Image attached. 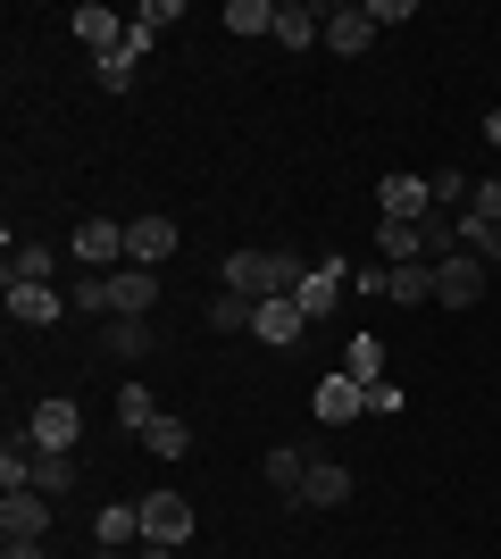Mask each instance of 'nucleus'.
I'll return each mask as SVG.
<instances>
[{
    "mask_svg": "<svg viewBox=\"0 0 501 559\" xmlns=\"http://www.w3.org/2000/svg\"><path fill=\"white\" fill-rule=\"evenodd\" d=\"M310 284V259L301 251H235L226 259V293H251V301H285Z\"/></svg>",
    "mask_w": 501,
    "mask_h": 559,
    "instance_id": "obj_1",
    "label": "nucleus"
},
{
    "mask_svg": "<svg viewBox=\"0 0 501 559\" xmlns=\"http://www.w3.org/2000/svg\"><path fill=\"white\" fill-rule=\"evenodd\" d=\"M25 435H34V451H75V435H84V409H75L68 393H50V401H34Z\"/></svg>",
    "mask_w": 501,
    "mask_h": 559,
    "instance_id": "obj_2",
    "label": "nucleus"
},
{
    "mask_svg": "<svg viewBox=\"0 0 501 559\" xmlns=\"http://www.w3.org/2000/svg\"><path fill=\"white\" fill-rule=\"evenodd\" d=\"M143 543H167V551H184V543H192V501H184V492H151V501H143Z\"/></svg>",
    "mask_w": 501,
    "mask_h": 559,
    "instance_id": "obj_3",
    "label": "nucleus"
},
{
    "mask_svg": "<svg viewBox=\"0 0 501 559\" xmlns=\"http://www.w3.org/2000/svg\"><path fill=\"white\" fill-rule=\"evenodd\" d=\"M434 301H443V309H477L485 301V259L477 251L443 259V267H434Z\"/></svg>",
    "mask_w": 501,
    "mask_h": 559,
    "instance_id": "obj_4",
    "label": "nucleus"
},
{
    "mask_svg": "<svg viewBox=\"0 0 501 559\" xmlns=\"http://www.w3.org/2000/svg\"><path fill=\"white\" fill-rule=\"evenodd\" d=\"M343 284H351V267H343V259H318V267H310V284L293 293V301H301V318H310V326H326L334 309H343Z\"/></svg>",
    "mask_w": 501,
    "mask_h": 559,
    "instance_id": "obj_5",
    "label": "nucleus"
},
{
    "mask_svg": "<svg viewBox=\"0 0 501 559\" xmlns=\"http://www.w3.org/2000/svg\"><path fill=\"white\" fill-rule=\"evenodd\" d=\"M75 43L93 50V59H109V50H126V34H134V17H118V9H100V0H84V9H75Z\"/></svg>",
    "mask_w": 501,
    "mask_h": 559,
    "instance_id": "obj_6",
    "label": "nucleus"
},
{
    "mask_svg": "<svg viewBox=\"0 0 501 559\" xmlns=\"http://www.w3.org/2000/svg\"><path fill=\"white\" fill-rule=\"evenodd\" d=\"M0 301H9V318H17V326H59V318H68V293H50V284H0Z\"/></svg>",
    "mask_w": 501,
    "mask_h": 559,
    "instance_id": "obj_7",
    "label": "nucleus"
},
{
    "mask_svg": "<svg viewBox=\"0 0 501 559\" xmlns=\"http://www.w3.org/2000/svg\"><path fill=\"white\" fill-rule=\"evenodd\" d=\"M0 535L9 543H43L50 535V492H0Z\"/></svg>",
    "mask_w": 501,
    "mask_h": 559,
    "instance_id": "obj_8",
    "label": "nucleus"
},
{
    "mask_svg": "<svg viewBox=\"0 0 501 559\" xmlns=\"http://www.w3.org/2000/svg\"><path fill=\"white\" fill-rule=\"evenodd\" d=\"M75 259H84V276H93V267H109V276H118L126 226H109V217H84V226H75Z\"/></svg>",
    "mask_w": 501,
    "mask_h": 559,
    "instance_id": "obj_9",
    "label": "nucleus"
},
{
    "mask_svg": "<svg viewBox=\"0 0 501 559\" xmlns=\"http://www.w3.org/2000/svg\"><path fill=\"white\" fill-rule=\"evenodd\" d=\"M159 301V267H118L109 276V318H151Z\"/></svg>",
    "mask_w": 501,
    "mask_h": 559,
    "instance_id": "obj_10",
    "label": "nucleus"
},
{
    "mask_svg": "<svg viewBox=\"0 0 501 559\" xmlns=\"http://www.w3.org/2000/svg\"><path fill=\"white\" fill-rule=\"evenodd\" d=\"M310 409H318V426H351V418H368V384H351V376H326L310 393Z\"/></svg>",
    "mask_w": 501,
    "mask_h": 559,
    "instance_id": "obj_11",
    "label": "nucleus"
},
{
    "mask_svg": "<svg viewBox=\"0 0 501 559\" xmlns=\"http://www.w3.org/2000/svg\"><path fill=\"white\" fill-rule=\"evenodd\" d=\"M377 210H384V217H434V185H427V176H402V167H393V176L377 185Z\"/></svg>",
    "mask_w": 501,
    "mask_h": 559,
    "instance_id": "obj_12",
    "label": "nucleus"
},
{
    "mask_svg": "<svg viewBox=\"0 0 501 559\" xmlns=\"http://www.w3.org/2000/svg\"><path fill=\"white\" fill-rule=\"evenodd\" d=\"M276 43L285 50L326 43V9H318V0H276Z\"/></svg>",
    "mask_w": 501,
    "mask_h": 559,
    "instance_id": "obj_13",
    "label": "nucleus"
},
{
    "mask_svg": "<svg viewBox=\"0 0 501 559\" xmlns=\"http://www.w3.org/2000/svg\"><path fill=\"white\" fill-rule=\"evenodd\" d=\"M301 510H343L351 501V467H334V460H310V476H301V492H293Z\"/></svg>",
    "mask_w": 501,
    "mask_h": 559,
    "instance_id": "obj_14",
    "label": "nucleus"
},
{
    "mask_svg": "<svg viewBox=\"0 0 501 559\" xmlns=\"http://www.w3.org/2000/svg\"><path fill=\"white\" fill-rule=\"evenodd\" d=\"M377 43V17L359 9V0H343V9H326V50H343V59H359V50Z\"/></svg>",
    "mask_w": 501,
    "mask_h": 559,
    "instance_id": "obj_15",
    "label": "nucleus"
},
{
    "mask_svg": "<svg viewBox=\"0 0 501 559\" xmlns=\"http://www.w3.org/2000/svg\"><path fill=\"white\" fill-rule=\"evenodd\" d=\"M167 251H176V226H167V217H134V226H126V267H159Z\"/></svg>",
    "mask_w": 501,
    "mask_h": 559,
    "instance_id": "obj_16",
    "label": "nucleus"
},
{
    "mask_svg": "<svg viewBox=\"0 0 501 559\" xmlns=\"http://www.w3.org/2000/svg\"><path fill=\"white\" fill-rule=\"evenodd\" d=\"M251 334H260V343H276V350H293L301 334H310V318H301V301L285 293V301H260V326H251Z\"/></svg>",
    "mask_w": 501,
    "mask_h": 559,
    "instance_id": "obj_17",
    "label": "nucleus"
},
{
    "mask_svg": "<svg viewBox=\"0 0 501 559\" xmlns=\"http://www.w3.org/2000/svg\"><path fill=\"white\" fill-rule=\"evenodd\" d=\"M100 551H126V543H143V501H109V510L93 518Z\"/></svg>",
    "mask_w": 501,
    "mask_h": 559,
    "instance_id": "obj_18",
    "label": "nucleus"
},
{
    "mask_svg": "<svg viewBox=\"0 0 501 559\" xmlns=\"http://www.w3.org/2000/svg\"><path fill=\"white\" fill-rule=\"evenodd\" d=\"M50 267H59L50 242H9V276L0 284H50Z\"/></svg>",
    "mask_w": 501,
    "mask_h": 559,
    "instance_id": "obj_19",
    "label": "nucleus"
},
{
    "mask_svg": "<svg viewBox=\"0 0 501 559\" xmlns=\"http://www.w3.org/2000/svg\"><path fill=\"white\" fill-rule=\"evenodd\" d=\"M210 326L217 334H251L260 326V301H251V293H210Z\"/></svg>",
    "mask_w": 501,
    "mask_h": 559,
    "instance_id": "obj_20",
    "label": "nucleus"
},
{
    "mask_svg": "<svg viewBox=\"0 0 501 559\" xmlns=\"http://www.w3.org/2000/svg\"><path fill=\"white\" fill-rule=\"evenodd\" d=\"M100 350H109V359H143L151 350V318H109V326H100Z\"/></svg>",
    "mask_w": 501,
    "mask_h": 559,
    "instance_id": "obj_21",
    "label": "nucleus"
},
{
    "mask_svg": "<svg viewBox=\"0 0 501 559\" xmlns=\"http://www.w3.org/2000/svg\"><path fill=\"white\" fill-rule=\"evenodd\" d=\"M176 17H184V0H143V9H134V34H126V43H134V50H151V43H159V34H167Z\"/></svg>",
    "mask_w": 501,
    "mask_h": 559,
    "instance_id": "obj_22",
    "label": "nucleus"
},
{
    "mask_svg": "<svg viewBox=\"0 0 501 559\" xmlns=\"http://www.w3.org/2000/svg\"><path fill=\"white\" fill-rule=\"evenodd\" d=\"M343 376H351V384H384V343H377V334H351V350H343Z\"/></svg>",
    "mask_w": 501,
    "mask_h": 559,
    "instance_id": "obj_23",
    "label": "nucleus"
},
{
    "mask_svg": "<svg viewBox=\"0 0 501 559\" xmlns=\"http://www.w3.org/2000/svg\"><path fill=\"white\" fill-rule=\"evenodd\" d=\"M384 301H434V267H384Z\"/></svg>",
    "mask_w": 501,
    "mask_h": 559,
    "instance_id": "obj_24",
    "label": "nucleus"
},
{
    "mask_svg": "<svg viewBox=\"0 0 501 559\" xmlns=\"http://www.w3.org/2000/svg\"><path fill=\"white\" fill-rule=\"evenodd\" d=\"M226 34H276V0H226Z\"/></svg>",
    "mask_w": 501,
    "mask_h": 559,
    "instance_id": "obj_25",
    "label": "nucleus"
},
{
    "mask_svg": "<svg viewBox=\"0 0 501 559\" xmlns=\"http://www.w3.org/2000/svg\"><path fill=\"white\" fill-rule=\"evenodd\" d=\"M301 476H310V451H293V443H276V451H267V485L285 492V501L301 492Z\"/></svg>",
    "mask_w": 501,
    "mask_h": 559,
    "instance_id": "obj_26",
    "label": "nucleus"
},
{
    "mask_svg": "<svg viewBox=\"0 0 501 559\" xmlns=\"http://www.w3.org/2000/svg\"><path fill=\"white\" fill-rule=\"evenodd\" d=\"M34 492H75V451H34Z\"/></svg>",
    "mask_w": 501,
    "mask_h": 559,
    "instance_id": "obj_27",
    "label": "nucleus"
},
{
    "mask_svg": "<svg viewBox=\"0 0 501 559\" xmlns=\"http://www.w3.org/2000/svg\"><path fill=\"white\" fill-rule=\"evenodd\" d=\"M143 443L159 451V460H184V451H192V426H184V418H167V409H159V418H151V435H143Z\"/></svg>",
    "mask_w": 501,
    "mask_h": 559,
    "instance_id": "obj_28",
    "label": "nucleus"
},
{
    "mask_svg": "<svg viewBox=\"0 0 501 559\" xmlns=\"http://www.w3.org/2000/svg\"><path fill=\"white\" fill-rule=\"evenodd\" d=\"M468 226H501V176H477V185H468Z\"/></svg>",
    "mask_w": 501,
    "mask_h": 559,
    "instance_id": "obj_29",
    "label": "nucleus"
},
{
    "mask_svg": "<svg viewBox=\"0 0 501 559\" xmlns=\"http://www.w3.org/2000/svg\"><path fill=\"white\" fill-rule=\"evenodd\" d=\"M134 68H143V50H134V43L109 50V59H100V84H109V93H126V84H134Z\"/></svg>",
    "mask_w": 501,
    "mask_h": 559,
    "instance_id": "obj_30",
    "label": "nucleus"
},
{
    "mask_svg": "<svg viewBox=\"0 0 501 559\" xmlns=\"http://www.w3.org/2000/svg\"><path fill=\"white\" fill-rule=\"evenodd\" d=\"M427 185H434V210H468V185H477V176L443 167V176H427Z\"/></svg>",
    "mask_w": 501,
    "mask_h": 559,
    "instance_id": "obj_31",
    "label": "nucleus"
},
{
    "mask_svg": "<svg viewBox=\"0 0 501 559\" xmlns=\"http://www.w3.org/2000/svg\"><path fill=\"white\" fill-rule=\"evenodd\" d=\"M68 301L84 309V318H100V326H109V276H84V284L68 293Z\"/></svg>",
    "mask_w": 501,
    "mask_h": 559,
    "instance_id": "obj_32",
    "label": "nucleus"
},
{
    "mask_svg": "<svg viewBox=\"0 0 501 559\" xmlns=\"http://www.w3.org/2000/svg\"><path fill=\"white\" fill-rule=\"evenodd\" d=\"M118 418L134 426V435H151V418H159V409H151V393H143V384H126V393H118Z\"/></svg>",
    "mask_w": 501,
    "mask_h": 559,
    "instance_id": "obj_33",
    "label": "nucleus"
},
{
    "mask_svg": "<svg viewBox=\"0 0 501 559\" xmlns=\"http://www.w3.org/2000/svg\"><path fill=\"white\" fill-rule=\"evenodd\" d=\"M460 242H468L477 259H501V226H468V217H460Z\"/></svg>",
    "mask_w": 501,
    "mask_h": 559,
    "instance_id": "obj_34",
    "label": "nucleus"
},
{
    "mask_svg": "<svg viewBox=\"0 0 501 559\" xmlns=\"http://www.w3.org/2000/svg\"><path fill=\"white\" fill-rule=\"evenodd\" d=\"M402 409V384H368V418H393Z\"/></svg>",
    "mask_w": 501,
    "mask_h": 559,
    "instance_id": "obj_35",
    "label": "nucleus"
},
{
    "mask_svg": "<svg viewBox=\"0 0 501 559\" xmlns=\"http://www.w3.org/2000/svg\"><path fill=\"white\" fill-rule=\"evenodd\" d=\"M0 559H50V551H43V543H9Z\"/></svg>",
    "mask_w": 501,
    "mask_h": 559,
    "instance_id": "obj_36",
    "label": "nucleus"
},
{
    "mask_svg": "<svg viewBox=\"0 0 501 559\" xmlns=\"http://www.w3.org/2000/svg\"><path fill=\"white\" fill-rule=\"evenodd\" d=\"M485 142H493V151H501V109H485Z\"/></svg>",
    "mask_w": 501,
    "mask_h": 559,
    "instance_id": "obj_37",
    "label": "nucleus"
},
{
    "mask_svg": "<svg viewBox=\"0 0 501 559\" xmlns=\"http://www.w3.org/2000/svg\"><path fill=\"white\" fill-rule=\"evenodd\" d=\"M134 559H176V551H167V543H143V551H134Z\"/></svg>",
    "mask_w": 501,
    "mask_h": 559,
    "instance_id": "obj_38",
    "label": "nucleus"
},
{
    "mask_svg": "<svg viewBox=\"0 0 501 559\" xmlns=\"http://www.w3.org/2000/svg\"><path fill=\"white\" fill-rule=\"evenodd\" d=\"M93 559H134V551H93Z\"/></svg>",
    "mask_w": 501,
    "mask_h": 559,
    "instance_id": "obj_39",
    "label": "nucleus"
},
{
    "mask_svg": "<svg viewBox=\"0 0 501 559\" xmlns=\"http://www.w3.org/2000/svg\"><path fill=\"white\" fill-rule=\"evenodd\" d=\"M493 176H501V167H493Z\"/></svg>",
    "mask_w": 501,
    "mask_h": 559,
    "instance_id": "obj_40",
    "label": "nucleus"
}]
</instances>
